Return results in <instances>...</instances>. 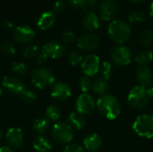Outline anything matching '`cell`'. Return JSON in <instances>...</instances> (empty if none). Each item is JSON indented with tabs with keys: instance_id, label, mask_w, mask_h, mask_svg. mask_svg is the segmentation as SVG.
Listing matches in <instances>:
<instances>
[{
	"instance_id": "obj_13",
	"label": "cell",
	"mask_w": 153,
	"mask_h": 152,
	"mask_svg": "<svg viewBox=\"0 0 153 152\" xmlns=\"http://www.w3.org/2000/svg\"><path fill=\"white\" fill-rule=\"evenodd\" d=\"M99 10L103 21H113L118 13V5L114 0H104L100 4Z\"/></svg>"
},
{
	"instance_id": "obj_5",
	"label": "cell",
	"mask_w": 153,
	"mask_h": 152,
	"mask_svg": "<svg viewBox=\"0 0 153 152\" xmlns=\"http://www.w3.org/2000/svg\"><path fill=\"white\" fill-rule=\"evenodd\" d=\"M133 129L141 137L153 138V115L143 114L136 117L133 124Z\"/></svg>"
},
{
	"instance_id": "obj_30",
	"label": "cell",
	"mask_w": 153,
	"mask_h": 152,
	"mask_svg": "<svg viewBox=\"0 0 153 152\" xmlns=\"http://www.w3.org/2000/svg\"><path fill=\"white\" fill-rule=\"evenodd\" d=\"M19 98L22 100V102L25 105H32L35 103L37 99L36 94L33 91L30 90H26V89L19 95Z\"/></svg>"
},
{
	"instance_id": "obj_15",
	"label": "cell",
	"mask_w": 153,
	"mask_h": 152,
	"mask_svg": "<svg viewBox=\"0 0 153 152\" xmlns=\"http://www.w3.org/2000/svg\"><path fill=\"white\" fill-rule=\"evenodd\" d=\"M50 95L55 100L58 102H64L70 99L72 95V90L67 83L59 82L52 86Z\"/></svg>"
},
{
	"instance_id": "obj_18",
	"label": "cell",
	"mask_w": 153,
	"mask_h": 152,
	"mask_svg": "<svg viewBox=\"0 0 153 152\" xmlns=\"http://www.w3.org/2000/svg\"><path fill=\"white\" fill-rule=\"evenodd\" d=\"M56 22V14L51 11L42 13L37 20V28L39 30L45 31L51 29Z\"/></svg>"
},
{
	"instance_id": "obj_24",
	"label": "cell",
	"mask_w": 153,
	"mask_h": 152,
	"mask_svg": "<svg viewBox=\"0 0 153 152\" xmlns=\"http://www.w3.org/2000/svg\"><path fill=\"white\" fill-rule=\"evenodd\" d=\"M135 62L140 65H147L153 60V53L151 50L143 49L139 51L134 56Z\"/></svg>"
},
{
	"instance_id": "obj_47",
	"label": "cell",
	"mask_w": 153,
	"mask_h": 152,
	"mask_svg": "<svg viewBox=\"0 0 153 152\" xmlns=\"http://www.w3.org/2000/svg\"><path fill=\"white\" fill-rule=\"evenodd\" d=\"M3 138H4V133H3V131L0 129V142L2 141Z\"/></svg>"
},
{
	"instance_id": "obj_33",
	"label": "cell",
	"mask_w": 153,
	"mask_h": 152,
	"mask_svg": "<svg viewBox=\"0 0 153 152\" xmlns=\"http://www.w3.org/2000/svg\"><path fill=\"white\" fill-rule=\"evenodd\" d=\"M11 70L13 73V74H15L17 76H23L28 73V67L22 62L13 63L12 67H11Z\"/></svg>"
},
{
	"instance_id": "obj_8",
	"label": "cell",
	"mask_w": 153,
	"mask_h": 152,
	"mask_svg": "<svg viewBox=\"0 0 153 152\" xmlns=\"http://www.w3.org/2000/svg\"><path fill=\"white\" fill-rule=\"evenodd\" d=\"M76 111L83 116L91 114L96 108V100L89 93L81 94L75 102Z\"/></svg>"
},
{
	"instance_id": "obj_21",
	"label": "cell",
	"mask_w": 153,
	"mask_h": 152,
	"mask_svg": "<svg viewBox=\"0 0 153 152\" xmlns=\"http://www.w3.org/2000/svg\"><path fill=\"white\" fill-rule=\"evenodd\" d=\"M33 149L37 152H50L53 149L51 141L43 135H39L33 140Z\"/></svg>"
},
{
	"instance_id": "obj_25",
	"label": "cell",
	"mask_w": 153,
	"mask_h": 152,
	"mask_svg": "<svg viewBox=\"0 0 153 152\" xmlns=\"http://www.w3.org/2000/svg\"><path fill=\"white\" fill-rule=\"evenodd\" d=\"M32 129L38 133H44L49 129V121L47 118H38L32 123Z\"/></svg>"
},
{
	"instance_id": "obj_27",
	"label": "cell",
	"mask_w": 153,
	"mask_h": 152,
	"mask_svg": "<svg viewBox=\"0 0 153 152\" xmlns=\"http://www.w3.org/2000/svg\"><path fill=\"white\" fill-rule=\"evenodd\" d=\"M99 74L100 77L103 79L108 81L112 74H113V65L110 62L108 61H104L100 64V70H99Z\"/></svg>"
},
{
	"instance_id": "obj_26",
	"label": "cell",
	"mask_w": 153,
	"mask_h": 152,
	"mask_svg": "<svg viewBox=\"0 0 153 152\" xmlns=\"http://www.w3.org/2000/svg\"><path fill=\"white\" fill-rule=\"evenodd\" d=\"M45 116L48 121L56 122L61 116V110L58 107L55 105H49L45 110Z\"/></svg>"
},
{
	"instance_id": "obj_12",
	"label": "cell",
	"mask_w": 153,
	"mask_h": 152,
	"mask_svg": "<svg viewBox=\"0 0 153 152\" xmlns=\"http://www.w3.org/2000/svg\"><path fill=\"white\" fill-rule=\"evenodd\" d=\"M42 52L51 59H58L65 53V47L59 41L49 40L42 47Z\"/></svg>"
},
{
	"instance_id": "obj_4",
	"label": "cell",
	"mask_w": 153,
	"mask_h": 152,
	"mask_svg": "<svg viewBox=\"0 0 153 152\" xmlns=\"http://www.w3.org/2000/svg\"><path fill=\"white\" fill-rule=\"evenodd\" d=\"M51 135L56 142L59 144H69L74 137V132L69 124L58 122L53 125Z\"/></svg>"
},
{
	"instance_id": "obj_43",
	"label": "cell",
	"mask_w": 153,
	"mask_h": 152,
	"mask_svg": "<svg viewBox=\"0 0 153 152\" xmlns=\"http://www.w3.org/2000/svg\"><path fill=\"white\" fill-rule=\"evenodd\" d=\"M0 152H14L13 150L9 146H2L0 147Z\"/></svg>"
},
{
	"instance_id": "obj_45",
	"label": "cell",
	"mask_w": 153,
	"mask_h": 152,
	"mask_svg": "<svg viewBox=\"0 0 153 152\" xmlns=\"http://www.w3.org/2000/svg\"><path fill=\"white\" fill-rule=\"evenodd\" d=\"M149 13H150V16L153 19V2L150 5V9H149Z\"/></svg>"
},
{
	"instance_id": "obj_23",
	"label": "cell",
	"mask_w": 153,
	"mask_h": 152,
	"mask_svg": "<svg viewBox=\"0 0 153 152\" xmlns=\"http://www.w3.org/2000/svg\"><path fill=\"white\" fill-rule=\"evenodd\" d=\"M108 82L107 80L103 79L102 77L99 76L96 77L92 80V88L91 90H93L94 93L102 96L104 94H107L108 90Z\"/></svg>"
},
{
	"instance_id": "obj_38",
	"label": "cell",
	"mask_w": 153,
	"mask_h": 152,
	"mask_svg": "<svg viewBox=\"0 0 153 152\" xmlns=\"http://www.w3.org/2000/svg\"><path fill=\"white\" fill-rule=\"evenodd\" d=\"M63 152H85V150L78 143H69L65 146Z\"/></svg>"
},
{
	"instance_id": "obj_9",
	"label": "cell",
	"mask_w": 153,
	"mask_h": 152,
	"mask_svg": "<svg viewBox=\"0 0 153 152\" xmlns=\"http://www.w3.org/2000/svg\"><path fill=\"white\" fill-rule=\"evenodd\" d=\"M100 56L96 54H89L85 57L81 64V68L84 75L92 77L99 73L100 66Z\"/></svg>"
},
{
	"instance_id": "obj_28",
	"label": "cell",
	"mask_w": 153,
	"mask_h": 152,
	"mask_svg": "<svg viewBox=\"0 0 153 152\" xmlns=\"http://www.w3.org/2000/svg\"><path fill=\"white\" fill-rule=\"evenodd\" d=\"M67 59H68L69 64L72 66H77V65L82 64V62L83 60V56H82V53L79 50L74 49V50H71L68 53Z\"/></svg>"
},
{
	"instance_id": "obj_2",
	"label": "cell",
	"mask_w": 153,
	"mask_h": 152,
	"mask_svg": "<svg viewBox=\"0 0 153 152\" xmlns=\"http://www.w3.org/2000/svg\"><path fill=\"white\" fill-rule=\"evenodd\" d=\"M108 33L110 39L117 43L121 45L126 43L131 37L132 29L128 22L124 20L117 19L111 21L108 27Z\"/></svg>"
},
{
	"instance_id": "obj_3",
	"label": "cell",
	"mask_w": 153,
	"mask_h": 152,
	"mask_svg": "<svg viewBox=\"0 0 153 152\" xmlns=\"http://www.w3.org/2000/svg\"><path fill=\"white\" fill-rule=\"evenodd\" d=\"M30 81L35 88L39 90H45L55 84L56 78L54 73L49 69L39 67L31 72Z\"/></svg>"
},
{
	"instance_id": "obj_31",
	"label": "cell",
	"mask_w": 153,
	"mask_h": 152,
	"mask_svg": "<svg viewBox=\"0 0 153 152\" xmlns=\"http://www.w3.org/2000/svg\"><path fill=\"white\" fill-rule=\"evenodd\" d=\"M78 84L82 93H88L92 88V79L90 76L83 75L79 79Z\"/></svg>"
},
{
	"instance_id": "obj_10",
	"label": "cell",
	"mask_w": 153,
	"mask_h": 152,
	"mask_svg": "<svg viewBox=\"0 0 153 152\" xmlns=\"http://www.w3.org/2000/svg\"><path fill=\"white\" fill-rule=\"evenodd\" d=\"M76 45L79 49L84 52H91L97 49L100 46V39L99 37L91 32L85 33L76 42Z\"/></svg>"
},
{
	"instance_id": "obj_7",
	"label": "cell",
	"mask_w": 153,
	"mask_h": 152,
	"mask_svg": "<svg viewBox=\"0 0 153 152\" xmlns=\"http://www.w3.org/2000/svg\"><path fill=\"white\" fill-rule=\"evenodd\" d=\"M109 57L113 64L118 66H126L132 61V52L130 48L124 44L116 45L111 48Z\"/></svg>"
},
{
	"instance_id": "obj_36",
	"label": "cell",
	"mask_w": 153,
	"mask_h": 152,
	"mask_svg": "<svg viewBox=\"0 0 153 152\" xmlns=\"http://www.w3.org/2000/svg\"><path fill=\"white\" fill-rule=\"evenodd\" d=\"M62 39H63V41L65 43H67V44L75 43L78 40V38H77L76 34L74 31H71V30L65 31L63 33V35H62Z\"/></svg>"
},
{
	"instance_id": "obj_40",
	"label": "cell",
	"mask_w": 153,
	"mask_h": 152,
	"mask_svg": "<svg viewBox=\"0 0 153 152\" xmlns=\"http://www.w3.org/2000/svg\"><path fill=\"white\" fill-rule=\"evenodd\" d=\"M67 2L74 8H83L86 0H67Z\"/></svg>"
},
{
	"instance_id": "obj_1",
	"label": "cell",
	"mask_w": 153,
	"mask_h": 152,
	"mask_svg": "<svg viewBox=\"0 0 153 152\" xmlns=\"http://www.w3.org/2000/svg\"><path fill=\"white\" fill-rule=\"evenodd\" d=\"M96 108L100 114L108 120H114L121 113V105L118 99L112 94L100 96L96 101Z\"/></svg>"
},
{
	"instance_id": "obj_32",
	"label": "cell",
	"mask_w": 153,
	"mask_h": 152,
	"mask_svg": "<svg viewBox=\"0 0 153 152\" xmlns=\"http://www.w3.org/2000/svg\"><path fill=\"white\" fill-rule=\"evenodd\" d=\"M39 53L40 49L37 45H28L22 49V56L26 58H36Z\"/></svg>"
},
{
	"instance_id": "obj_48",
	"label": "cell",
	"mask_w": 153,
	"mask_h": 152,
	"mask_svg": "<svg viewBox=\"0 0 153 152\" xmlns=\"http://www.w3.org/2000/svg\"><path fill=\"white\" fill-rule=\"evenodd\" d=\"M2 94H3V88L0 87V97L2 96Z\"/></svg>"
},
{
	"instance_id": "obj_39",
	"label": "cell",
	"mask_w": 153,
	"mask_h": 152,
	"mask_svg": "<svg viewBox=\"0 0 153 152\" xmlns=\"http://www.w3.org/2000/svg\"><path fill=\"white\" fill-rule=\"evenodd\" d=\"M67 5V2L65 0H56L54 4V12L55 13H62Z\"/></svg>"
},
{
	"instance_id": "obj_46",
	"label": "cell",
	"mask_w": 153,
	"mask_h": 152,
	"mask_svg": "<svg viewBox=\"0 0 153 152\" xmlns=\"http://www.w3.org/2000/svg\"><path fill=\"white\" fill-rule=\"evenodd\" d=\"M131 1L134 4H142V3L145 2L146 0H131Z\"/></svg>"
},
{
	"instance_id": "obj_17",
	"label": "cell",
	"mask_w": 153,
	"mask_h": 152,
	"mask_svg": "<svg viewBox=\"0 0 153 152\" xmlns=\"http://www.w3.org/2000/svg\"><path fill=\"white\" fill-rule=\"evenodd\" d=\"M135 77L140 86L146 88L152 84V73L147 65H140L136 70Z\"/></svg>"
},
{
	"instance_id": "obj_6",
	"label": "cell",
	"mask_w": 153,
	"mask_h": 152,
	"mask_svg": "<svg viewBox=\"0 0 153 152\" xmlns=\"http://www.w3.org/2000/svg\"><path fill=\"white\" fill-rule=\"evenodd\" d=\"M150 97L147 92V89L143 86L134 87L127 96V101L131 108L135 110H141L144 108L149 102Z\"/></svg>"
},
{
	"instance_id": "obj_22",
	"label": "cell",
	"mask_w": 153,
	"mask_h": 152,
	"mask_svg": "<svg viewBox=\"0 0 153 152\" xmlns=\"http://www.w3.org/2000/svg\"><path fill=\"white\" fill-rule=\"evenodd\" d=\"M68 123L73 128H75L77 130H82L86 126L87 119L83 115H82L79 112L75 111V112H72L69 115Z\"/></svg>"
},
{
	"instance_id": "obj_35",
	"label": "cell",
	"mask_w": 153,
	"mask_h": 152,
	"mask_svg": "<svg viewBox=\"0 0 153 152\" xmlns=\"http://www.w3.org/2000/svg\"><path fill=\"white\" fill-rule=\"evenodd\" d=\"M0 50L3 54L6 55V56H13L16 52V48L13 42H6L4 43L1 47Z\"/></svg>"
},
{
	"instance_id": "obj_34",
	"label": "cell",
	"mask_w": 153,
	"mask_h": 152,
	"mask_svg": "<svg viewBox=\"0 0 153 152\" xmlns=\"http://www.w3.org/2000/svg\"><path fill=\"white\" fill-rule=\"evenodd\" d=\"M128 19L132 23H141L145 20V13L143 11H134L129 14Z\"/></svg>"
},
{
	"instance_id": "obj_16",
	"label": "cell",
	"mask_w": 153,
	"mask_h": 152,
	"mask_svg": "<svg viewBox=\"0 0 153 152\" xmlns=\"http://www.w3.org/2000/svg\"><path fill=\"white\" fill-rule=\"evenodd\" d=\"M6 142L12 149H20L22 148L24 142V135L21 128L12 127L9 128L5 133Z\"/></svg>"
},
{
	"instance_id": "obj_41",
	"label": "cell",
	"mask_w": 153,
	"mask_h": 152,
	"mask_svg": "<svg viewBox=\"0 0 153 152\" xmlns=\"http://www.w3.org/2000/svg\"><path fill=\"white\" fill-rule=\"evenodd\" d=\"M47 59H48V56L43 52H40L36 57V63L39 65H42L46 63Z\"/></svg>"
},
{
	"instance_id": "obj_29",
	"label": "cell",
	"mask_w": 153,
	"mask_h": 152,
	"mask_svg": "<svg viewBox=\"0 0 153 152\" xmlns=\"http://www.w3.org/2000/svg\"><path fill=\"white\" fill-rule=\"evenodd\" d=\"M139 42L144 47H149L153 42V30L152 29L144 30L139 37Z\"/></svg>"
},
{
	"instance_id": "obj_42",
	"label": "cell",
	"mask_w": 153,
	"mask_h": 152,
	"mask_svg": "<svg viewBox=\"0 0 153 152\" xmlns=\"http://www.w3.org/2000/svg\"><path fill=\"white\" fill-rule=\"evenodd\" d=\"M3 27H4V29L6 30H14V25H13V23L11 22H9V21L4 22V24H3Z\"/></svg>"
},
{
	"instance_id": "obj_44",
	"label": "cell",
	"mask_w": 153,
	"mask_h": 152,
	"mask_svg": "<svg viewBox=\"0 0 153 152\" xmlns=\"http://www.w3.org/2000/svg\"><path fill=\"white\" fill-rule=\"evenodd\" d=\"M147 92H148V95H149L150 99H153V84L149 86V88H147Z\"/></svg>"
},
{
	"instance_id": "obj_49",
	"label": "cell",
	"mask_w": 153,
	"mask_h": 152,
	"mask_svg": "<svg viewBox=\"0 0 153 152\" xmlns=\"http://www.w3.org/2000/svg\"><path fill=\"white\" fill-rule=\"evenodd\" d=\"M102 1H104V0H102Z\"/></svg>"
},
{
	"instance_id": "obj_14",
	"label": "cell",
	"mask_w": 153,
	"mask_h": 152,
	"mask_svg": "<svg viewBox=\"0 0 153 152\" xmlns=\"http://www.w3.org/2000/svg\"><path fill=\"white\" fill-rule=\"evenodd\" d=\"M2 86L6 91L16 96H19L25 90L22 82L15 76H4L2 80Z\"/></svg>"
},
{
	"instance_id": "obj_19",
	"label": "cell",
	"mask_w": 153,
	"mask_h": 152,
	"mask_svg": "<svg viewBox=\"0 0 153 152\" xmlns=\"http://www.w3.org/2000/svg\"><path fill=\"white\" fill-rule=\"evenodd\" d=\"M82 25L83 29L89 32H92L99 29L100 22L98 15L94 12H89L84 14L82 19Z\"/></svg>"
},
{
	"instance_id": "obj_11",
	"label": "cell",
	"mask_w": 153,
	"mask_h": 152,
	"mask_svg": "<svg viewBox=\"0 0 153 152\" xmlns=\"http://www.w3.org/2000/svg\"><path fill=\"white\" fill-rule=\"evenodd\" d=\"M13 39L21 44H30L35 39V31L28 25H21L14 28L13 32Z\"/></svg>"
},
{
	"instance_id": "obj_20",
	"label": "cell",
	"mask_w": 153,
	"mask_h": 152,
	"mask_svg": "<svg viewBox=\"0 0 153 152\" xmlns=\"http://www.w3.org/2000/svg\"><path fill=\"white\" fill-rule=\"evenodd\" d=\"M102 146L101 137L97 133H91L83 140V148L88 152L98 151Z\"/></svg>"
},
{
	"instance_id": "obj_37",
	"label": "cell",
	"mask_w": 153,
	"mask_h": 152,
	"mask_svg": "<svg viewBox=\"0 0 153 152\" xmlns=\"http://www.w3.org/2000/svg\"><path fill=\"white\" fill-rule=\"evenodd\" d=\"M100 6V0H86V3L83 6V10L86 13L93 12Z\"/></svg>"
}]
</instances>
